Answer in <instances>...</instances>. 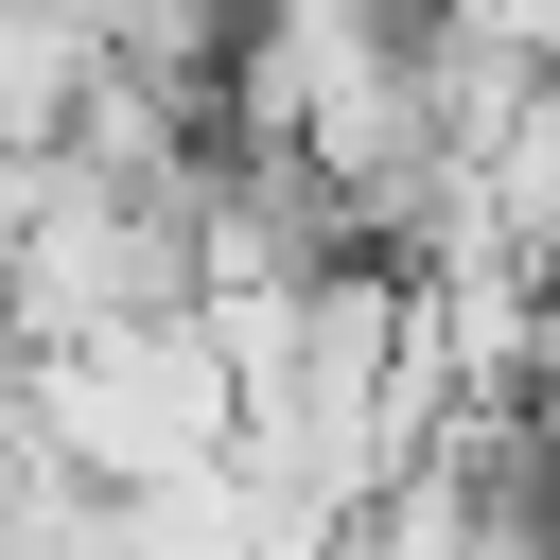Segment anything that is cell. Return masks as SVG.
Segmentation results:
<instances>
[{"mask_svg":"<svg viewBox=\"0 0 560 560\" xmlns=\"http://www.w3.org/2000/svg\"><path fill=\"white\" fill-rule=\"evenodd\" d=\"M542 70H560V52H542Z\"/></svg>","mask_w":560,"mask_h":560,"instance_id":"2","label":"cell"},{"mask_svg":"<svg viewBox=\"0 0 560 560\" xmlns=\"http://www.w3.org/2000/svg\"><path fill=\"white\" fill-rule=\"evenodd\" d=\"M18 420H35L88 490H158V472H210V455H228L245 385H228V332H210V298H192V315H122V332H52V350L18 368Z\"/></svg>","mask_w":560,"mask_h":560,"instance_id":"1","label":"cell"}]
</instances>
